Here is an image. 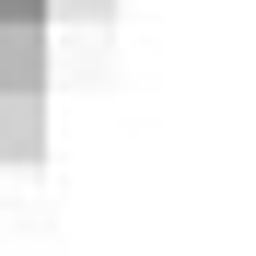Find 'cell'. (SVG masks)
<instances>
[{
    "instance_id": "obj_1",
    "label": "cell",
    "mask_w": 256,
    "mask_h": 256,
    "mask_svg": "<svg viewBox=\"0 0 256 256\" xmlns=\"http://www.w3.org/2000/svg\"><path fill=\"white\" fill-rule=\"evenodd\" d=\"M47 47H58L47 12H0V94H47Z\"/></svg>"
},
{
    "instance_id": "obj_2",
    "label": "cell",
    "mask_w": 256,
    "mask_h": 256,
    "mask_svg": "<svg viewBox=\"0 0 256 256\" xmlns=\"http://www.w3.org/2000/svg\"><path fill=\"white\" fill-rule=\"evenodd\" d=\"M0 163H12V175L47 163V94H0Z\"/></svg>"
},
{
    "instance_id": "obj_3",
    "label": "cell",
    "mask_w": 256,
    "mask_h": 256,
    "mask_svg": "<svg viewBox=\"0 0 256 256\" xmlns=\"http://www.w3.org/2000/svg\"><path fill=\"white\" fill-rule=\"evenodd\" d=\"M116 0H47V24H105Z\"/></svg>"
}]
</instances>
